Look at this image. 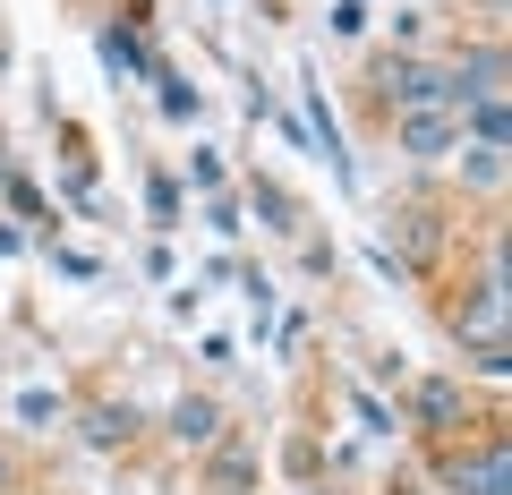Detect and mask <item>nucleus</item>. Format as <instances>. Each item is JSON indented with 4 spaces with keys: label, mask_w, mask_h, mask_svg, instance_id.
I'll return each mask as SVG.
<instances>
[{
    "label": "nucleus",
    "mask_w": 512,
    "mask_h": 495,
    "mask_svg": "<svg viewBox=\"0 0 512 495\" xmlns=\"http://www.w3.org/2000/svg\"><path fill=\"white\" fill-rule=\"evenodd\" d=\"M436 214H427V205H402V214H393V239H384V257H393V248H402V257H436Z\"/></svg>",
    "instance_id": "423d86ee"
},
{
    "label": "nucleus",
    "mask_w": 512,
    "mask_h": 495,
    "mask_svg": "<svg viewBox=\"0 0 512 495\" xmlns=\"http://www.w3.org/2000/svg\"><path fill=\"white\" fill-rule=\"evenodd\" d=\"M376 86L393 94V111H427V103H453V69H436V60H384ZM461 111V103H453Z\"/></svg>",
    "instance_id": "f03ea898"
},
{
    "label": "nucleus",
    "mask_w": 512,
    "mask_h": 495,
    "mask_svg": "<svg viewBox=\"0 0 512 495\" xmlns=\"http://www.w3.org/2000/svg\"><path fill=\"white\" fill-rule=\"evenodd\" d=\"M239 487H256V444H222L214 453V495H239Z\"/></svg>",
    "instance_id": "6e6552de"
},
{
    "label": "nucleus",
    "mask_w": 512,
    "mask_h": 495,
    "mask_svg": "<svg viewBox=\"0 0 512 495\" xmlns=\"http://www.w3.org/2000/svg\"><path fill=\"white\" fill-rule=\"evenodd\" d=\"M461 419V385L453 376H427L419 385V427H453Z\"/></svg>",
    "instance_id": "0eeeda50"
},
{
    "label": "nucleus",
    "mask_w": 512,
    "mask_h": 495,
    "mask_svg": "<svg viewBox=\"0 0 512 495\" xmlns=\"http://www.w3.org/2000/svg\"><path fill=\"white\" fill-rule=\"evenodd\" d=\"M128 436H137V419H128V410H86V444H94V453H120Z\"/></svg>",
    "instance_id": "1a4fd4ad"
},
{
    "label": "nucleus",
    "mask_w": 512,
    "mask_h": 495,
    "mask_svg": "<svg viewBox=\"0 0 512 495\" xmlns=\"http://www.w3.org/2000/svg\"><path fill=\"white\" fill-rule=\"evenodd\" d=\"M256 214L274 222V231H291V197H282V188H256Z\"/></svg>",
    "instance_id": "2eb2a0df"
},
{
    "label": "nucleus",
    "mask_w": 512,
    "mask_h": 495,
    "mask_svg": "<svg viewBox=\"0 0 512 495\" xmlns=\"http://www.w3.org/2000/svg\"><path fill=\"white\" fill-rule=\"evenodd\" d=\"M103 60H111V69H137V35H128V26H111V35H103Z\"/></svg>",
    "instance_id": "4468645a"
},
{
    "label": "nucleus",
    "mask_w": 512,
    "mask_h": 495,
    "mask_svg": "<svg viewBox=\"0 0 512 495\" xmlns=\"http://www.w3.org/2000/svg\"><path fill=\"white\" fill-rule=\"evenodd\" d=\"M487 94H504V52H495V43H478V52L453 69V103H487Z\"/></svg>",
    "instance_id": "39448f33"
},
{
    "label": "nucleus",
    "mask_w": 512,
    "mask_h": 495,
    "mask_svg": "<svg viewBox=\"0 0 512 495\" xmlns=\"http://www.w3.org/2000/svg\"><path fill=\"white\" fill-rule=\"evenodd\" d=\"M214 427H222L214 402H180V410H171V436H180V444H214Z\"/></svg>",
    "instance_id": "9d476101"
},
{
    "label": "nucleus",
    "mask_w": 512,
    "mask_h": 495,
    "mask_svg": "<svg viewBox=\"0 0 512 495\" xmlns=\"http://www.w3.org/2000/svg\"><path fill=\"white\" fill-rule=\"evenodd\" d=\"M308 495H325V487H308Z\"/></svg>",
    "instance_id": "f3484780"
},
{
    "label": "nucleus",
    "mask_w": 512,
    "mask_h": 495,
    "mask_svg": "<svg viewBox=\"0 0 512 495\" xmlns=\"http://www.w3.org/2000/svg\"><path fill=\"white\" fill-rule=\"evenodd\" d=\"M478 146H504V94H487V103H478Z\"/></svg>",
    "instance_id": "ddd939ff"
},
{
    "label": "nucleus",
    "mask_w": 512,
    "mask_h": 495,
    "mask_svg": "<svg viewBox=\"0 0 512 495\" xmlns=\"http://www.w3.org/2000/svg\"><path fill=\"white\" fill-rule=\"evenodd\" d=\"M453 333L478 350V376H504V367H512L504 359V291H495V282L470 299V316H453Z\"/></svg>",
    "instance_id": "7ed1b4c3"
},
{
    "label": "nucleus",
    "mask_w": 512,
    "mask_h": 495,
    "mask_svg": "<svg viewBox=\"0 0 512 495\" xmlns=\"http://www.w3.org/2000/svg\"><path fill=\"white\" fill-rule=\"evenodd\" d=\"M461 171H470V188H495V180H504V146H470Z\"/></svg>",
    "instance_id": "f8f14e48"
},
{
    "label": "nucleus",
    "mask_w": 512,
    "mask_h": 495,
    "mask_svg": "<svg viewBox=\"0 0 512 495\" xmlns=\"http://www.w3.org/2000/svg\"><path fill=\"white\" fill-rule=\"evenodd\" d=\"M154 94H163V120H197V86H188V77H154Z\"/></svg>",
    "instance_id": "9b49d317"
},
{
    "label": "nucleus",
    "mask_w": 512,
    "mask_h": 495,
    "mask_svg": "<svg viewBox=\"0 0 512 495\" xmlns=\"http://www.w3.org/2000/svg\"><path fill=\"white\" fill-rule=\"evenodd\" d=\"M0 487H9V461H0Z\"/></svg>",
    "instance_id": "dca6fc26"
},
{
    "label": "nucleus",
    "mask_w": 512,
    "mask_h": 495,
    "mask_svg": "<svg viewBox=\"0 0 512 495\" xmlns=\"http://www.w3.org/2000/svg\"><path fill=\"white\" fill-rule=\"evenodd\" d=\"M444 487H453V495H512L504 436H478L470 453H444Z\"/></svg>",
    "instance_id": "f257e3e1"
},
{
    "label": "nucleus",
    "mask_w": 512,
    "mask_h": 495,
    "mask_svg": "<svg viewBox=\"0 0 512 495\" xmlns=\"http://www.w3.org/2000/svg\"><path fill=\"white\" fill-rule=\"evenodd\" d=\"M393 137H402V154H419V163H436V154H461V111H453V103L402 111V120H393Z\"/></svg>",
    "instance_id": "20e7f679"
}]
</instances>
